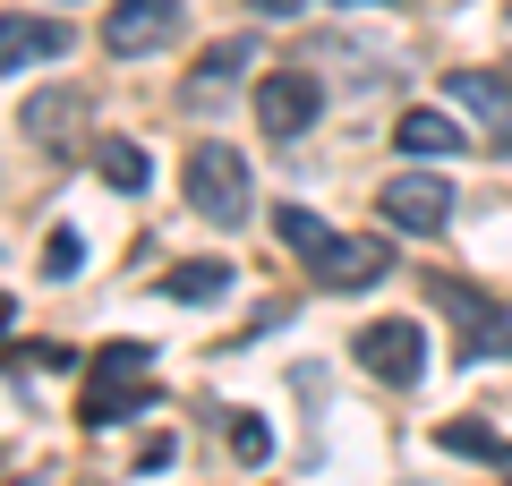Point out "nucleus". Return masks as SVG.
<instances>
[{"label": "nucleus", "instance_id": "9", "mask_svg": "<svg viewBox=\"0 0 512 486\" xmlns=\"http://www.w3.org/2000/svg\"><path fill=\"white\" fill-rule=\"evenodd\" d=\"M69 52V26L60 18H0V77L9 69H35V60Z\"/></svg>", "mask_w": 512, "mask_h": 486}, {"label": "nucleus", "instance_id": "13", "mask_svg": "<svg viewBox=\"0 0 512 486\" xmlns=\"http://www.w3.org/2000/svg\"><path fill=\"white\" fill-rule=\"evenodd\" d=\"M94 171H103L120 197H146V180H154V162H146V145H128V137H111L103 154H94Z\"/></svg>", "mask_w": 512, "mask_h": 486}, {"label": "nucleus", "instance_id": "20", "mask_svg": "<svg viewBox=\"0 0 512 486\" xmlns=\"http://www.w3.org/2000/svg\"><path fill=\"white\" fill-rule=\"evenodd\" d=\"M9 324H18V299H9V290H0V333H9Z\"/></svg>", "mask_w": 512, "mask_h": 486}, {"label": "nucleus", "instance_id": "7", "mask_svg": "<svg viewBox=\"0 0 512 486\" xmlns=\"http://www.w3.org/2000/svg\"><path fill=\"white\" fill-rule=\"evenodd\" d=\"M453 103L487 128V154H512V69H453Z\"/></svg>", "mask_w": 512, "mask_h": 486}, {"label": "nucleus", "instance_id": "14", "mask_svg": "<svg viewBox=\"0 0 512 486\" xmlns=\"http://www.w3.org/2000/svg\"><path fill=\"white\" fill-rule=\"evenodd\" d=\"M436 444H444V452H478V461H504V469H512V444H504V435H487V427H470V418H444Z\"/></svg>", "mask_w": 512, "mask_h": 486}, {"label": "nucleus", "instance_id": "8", "mask_svg": "<svg viewBox=\"0 0 512 486\" xmlns=\"http://www.w3.org/2000/svg\"><path fill=\"white\" fill-rule=\"evenodd\" d=\"M384 273H393V248H384V239H333L308 265V282L316 290H376Z\"/></svg>", "mask_w": 512, "mask_h": 486}, {"label": "nucleus", "instance_id": "17", "mask_svg": "<svg viewBox=\"0 0 512 486\" xmlns=\"http://www.w3.org/2000/svg\"><path fill=\"white\" fill-rule=\"evenodd\" d=\"M77 265H86V239H77V231H52V239H43V273H52V282H69Z\"/></svg>", "mask_w": 512, "mask_h": 486}, {"label": "nucleus", "instance_id": "11", "mask_svg": "<svg viewBox=\"0 0 512 486\" xmlns=\"http://www.w3.org/2000/svg\"><path fill=\"white\" fill-rule=\"evenodd\" d=\"M77 120H86V103H77L69 86H52V94H35V103H26V137H35V145H69Z\"/></svg>", "mask_w": 512, "mask_h": 486}, {"label": "nucleus", "instance_id": "3", "mask_svg": "<svg viewBox=\"0 0 512 486\" xmlns=\"http://www.w3.org/2000/svg\"><path fill=\"white\" fill-rule=\"evenodd\" d=\"M350 359H359L376 384H419L427 376V333L410 316H376L359 342H350Z\"/></svg>", "mask_w": 512, "mask_h": 486}, {"label": "nucleus", "instance_id": "16", "mask_svg": "<svg viewBox=\"0 0 512 486\" xmlns=\"http://www.w3.org/2000/svg\"><path fill=\"white\" fill-rule=\"evenodd\" d=\"M248 60H256V35H231V43H214V52L197 60V94L214 86V77H239V69H248Z\"/></svg>", "mask_w": 512, "mask_h": 486}, {"label": "nucleus", "instance_id": "4", "mask_svg": "<svg viewBox=\"0 0 512 486\" xmlns=\"http://www.w3.org/2000/svg\"><path fill=\"white\" fill-rule=\"evenodd\" d=\"M376 214L393 222V231H410V239H436L444 222H453V188H444L436 171H402V180H384Z\"/></svg>", "mask_w": 512, "mask_h": 486}, {"label": "nucleus", "instance_id": "18", "mask_svg": "<svg viewBox=\"0 0 512 486\" xmlns=\"http://www.w3.org/2000/svg\"><path fill=\"white\" fill-rule=\"evenodd\" d=\"M231 452H239V461H265V452H274V435H265V418L231 410Z\"/></svg>", "mask_w": 512, "mask_h": 486}, {"label": "nucleus", "instance_id": "6", "mask_svg": "<svg viewBox=\"0 0 512 486\" xmlns=\"http://www.w3.org/2000/svg\"><path fill=\"white\" fill-rule=\"evenodd\" d=\"M316 111H325V86H316L308 69H274L265 86H256V128L265 137H299V128H316Z\"/></svg>", "mask_w": 512, "mask_h": 486}, {"label": "nucleus", "instance_id": "12", "mask_svg": "<svg viewBox=\"0 0 512 486\" xmlns=\"http://www.w3.org/2000/svg\"><path fill=\"white\" fill-rule=\"evenodd\" d=\"M393 137H402L410 162H444V154H461V128L444 120V111H402V128H393Z\"/></svg>", "mask_w": 512, "mask_h": 486}, {"label": "nucleus", "instance_id": "19", "mask_svg": "<svg viewBox=\"0 0 512 486\" xmlns=\"http://www.w3.org/2000/svg\"><path fill=\"white\" fill-rule=\"evenodd\" d=\"M256 9H265V18H299V0H256Z\"/></svg>", "mask_w": 512, "mask_h": 486}, {"label": "nucleus", "instance_id": "10", "mask_svg": "<svg viewBox=\"0 0 512 486\" xmlns=\"http://www.w3.org/2000/svg\"><path fill=\"white\" fill-rule=\"evenodd\" d=\"M231 282H239V273L231 265H222V256H188V265H171V299H180V307H214V299H231Z\"/></svg>", "mask_w": 512, "mask_h": 486}, {"label": "nucleus", "instance_id": "15", "mask_svg": "<svg viewBox=\"0 0 512 486\" xmlns=\"http://www.w3.org/2000/svg\"><path fill=\"white\" fill-rule=\"evenodd\" d=\"M274 231H282V239H291V248H299V256H308V265H316V256H325V248H333V231H325V222H316V214H308V205H274Z\"/></svg>", "mask_w": 512, "mask_h": 486}, {"label": "nucleus", "instance_id": "2", "mask_svg": "<svg viewBox=\"0 0 512 486\" xmlns=\"http://www.w3.org/2000/svg\"><path fill=\"white\" fill-rule=\"evenodd\" d=\"M146 367H154L146 342H103V350H94L86 393H77V418H86V427H120V418L146 401Z\"/></svg>", "mask_w": 512, "mask_h": 486}, {"label": "nucleus", "instance_id": "1", "mask_svg": "<svg viewBox=\"0 0 512 486\" xmlns=\"http://www.w3.org/2000/svg\"><path fill=\"white\" fill-rule=\"evenodd\" d=\"M180 188H188V205H197V214L214 222V231H248V222H256L248 162H239V145H222V137L188 145V171H180Z\"/></svg>", "mask_w": 512, "mask_h": 486}, {"label": "nucleus", "instance_id": "5", "mask_svg": "<svg viewBox=\"0 0 512 486\" xmlns=\"http://www.w3.org/2000/svg\"><path fill=\"white\" fill-rule=\"evenodd\" d=\"M180 0H111V18H103V43L120 60H146V52H163V43H180Z\"/></svg>", "mask_w": 512, "mask_h": 486}]
</instances>
